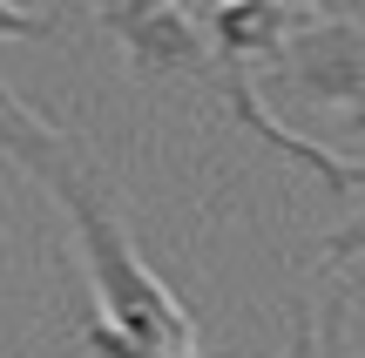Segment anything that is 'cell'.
Instances as JSON below:
<instances>
[{
  "mask_svg": "<svg viewBox=\"0 0 365 358\" xmlns=\"http://www.w3.org/2000/svg\"><path fill=\"white\" fill-rule=\"evenodd\" d=\"M0 156L21 176H34L48 189V203L75 230L81 270L95 291V318H108L122 338L163 352V358H196V318L170 284L149 270V257L135 251L129 216H122L115 189H108L102 162L81 135H68L61 122L34 115L14 88H0Z\"/></svg>",
  "mask_w": 365,
  "mask_h": 358,
  "instance_id": "cell-1",
  "label": "cell"
},
{
  "mask_svg": "<svg viewBox=\"0 0 365 358\" xmlns=\"http://www.w3.org/2000/svg\"><path fill=\"white\" fill-rule=\"evenodd\" d=\"M264 95L271 102H304L318 115H339L352 135H365V27L352 14L312 7L298 41L271 61Z\"/></svg>",
  "mask_w": 365,
  "mask_h": 358,
  "instance_id": "cell-2",
  "label": "cell"
},
{
  "mask_svg": "<svg viewBox=\"0 0 365 358\" xmlns=\"http://www.w3.org/2000/svg\"><path fill=\"white\" fill-rule=\"evenodd\" d=\"M95 21L122 41V54L135 61V75H176L210 88L217 81V48H210L203 14L190 7H95Z\"/></svg>",
  "mask_w": 365,
  "mask_h": 358,
  "instance_id": "cell-3",
  "label": "cell"
},
{
  "mask_svg": "<svg viewBox=\"0 0 365 358\" xmlns=\"http://www.w3.org/2000/svg\"><path fill=\"white\" fill-rule=\"evenodd\" d=\"M312 21V7H277V0H250V7H210V48L230 54V61H277V54L298 41V27Z\"/></svg>",
  "mask_w": 365,
  "mask_h": 358,
  "instance_id": "cell-4",
  "label": "cell"
},
{
  "mask_svg": "<svg viewBox=\"0 0 365 358\" xmlns=\"http://www.w3.org/2000/svg\"><path fill=\"white\" fill-rule=\"evenodd\" d=\"M277 358H352V332H345V291L318 298V305H298V325H291V345Z\"/></svg>",
  "mask_w": 365,
  "mask_h": 358,
  "instance_id": "cell-5",
  "label": "cell"
},
{
  "mask_svg": "<svg viewBox=\"0 0 365 358\" xmlns=\"http://www.w3.org/2000/svg\"><path fill=\"white\" fill-rule=\"evenodd\" d=\"M75 358H163V352L135 345V338H122L108 318H95V325H81V338H75Z\"/></svg>",
  "mask_w": 365,
  "mask_h": 358,
  "instance_id": "cell-6",
  "label": "cell"
},
{
  "mask_svg": "<svg viewBox=\"0 0 365 358\" xmlns=\"http://www.w3.org/2000/svg\"><path fill=\"white\" fill-rule=\"evenodd\" d=\"M359 169H365V156H359ZM352 257H365V210H359V216H345V223L325 237L318 264H352Z\"/></svg>",
  "mask_w": 365,
  "mask_h": 358,
  "instance_id": "cell-7",
  "label": "cell"
},
{
  "mask_svg": "<svg viewBox=\"0 0 365 358\" xmlns=\"http://www.w3.org/2000/svg\"><path fill=\"white\" fill-rule=\"evenodd\" d=\"M61 27V14H27V7H0V41H41Z\"/></svg>",
  "mask_w": 365,
  "mask_h": 358,
  "instance_id": "cell-8",
  "label": "cell"
}]
</instances>
